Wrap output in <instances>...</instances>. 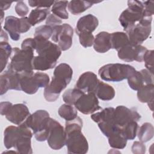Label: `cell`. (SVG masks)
I'll return each mask as SVG.
<instances>
[{
  "label": "cell",
  "mask_w": 154,
  "mask_h": 154,
  "mask_svg": "<svg viewBox=\"0 0 154 154\" xmlns=\"http://www.w3.org/2000/svg\"><path fill=\"white\" fill-rule=\"evenodd\" d=\"M73 75V70L66 63L58 64L54 69V75L49 84L45 87L44 97L49 102H55L61 92L70 83Z\"/></svg>",
  "instance_id": "1"
},
{
  "label": "cell",
  "mask_w": 154,
  "mask_h": 154,
  "mask_svg": "<svg viewBox=\"0 0 154 154\" xmlns=\"http://www.w3.org/2000/svg\"><path fill=\"white\" fill-rule=\"evenodd\" d=\"M52 118L46 110L38 109L30 114L23 122L32 130L35 138L38 141L47 140Z\"/></svg>",
  "instance_id": "2"
},
{
  "label": "cell",
  "mask_w": 154,
  "mask_h": 154,
  "mask_svg": "<svg viewBox=\"0 0 154 154\" xmlns=\"http://www.w3.org/2000/svg\"><path fill=\"white\" fill-rule=\"evenodd\" d=\"M34 51L32 48H13V55L7 69L17 73L33 72Z\"/></svg>",
  "instance_id": "3"
},
{
  "label": "cell",
  "mask_w": 154,
  "mask_h": 154,
  "mask_svg": "<svg viewBox=\"0 0 154 154\" xmlns=\"http://www.w3.org/2000/svg\"><path fill=\"white\" fill-rule=\"evenodd\" d=\"M135 69L129 64L111 63L102 66L98 71L100 78L105 81L120 82L129 76Z\"/></svg>",
  "instance_id": "4"
},
{
  "label": "cell",
  "mask_w": 154,
  "mask_h": 154,
  "mask_svg": "<svg viewBox=\"0 0 154 154\" xmlns=\"http://www.w3.org/2000/svg\"><path fill=\"white\" fill-rule=\"evenodd\" d=\"M128 8L122 11L119 18V20L125 31L140 20L144 10L142 1H128Z\"/></svg>",
  "instance_id": "5"
},
{
  "label": "cell",
  "mask_w": 154,
  "mask_h": 154,
  "mask_svg": "<svg viewBox=\"0 0 154 154\" xmlns=\"http://www.w3.org/2000/svg\"><path fill=\"white\" fill-rule=\"evenodd\" d=\"M34 38L35 42V50L38 55L57 64L62 51L58 45L40 37H34Z\"/></svg>",
  "instance_id": "6"
},
{
  "label": "cell",
  "mask_w": 154,
  "mask_h": 154,
  "mask_svg": "<svg viewBox=\"0 0 154 154\" xmlns=\"http://www.w3.org/2000/svg\"><path fill=\"white\" fill-rule=\"evenodd\" d=\"M73 28L68 23H63L53 28L52 40L58 43L61 51L70 48L73 43Z\"/></svg>",
  "instance_id": "7"
},
{
  "label": "cell",
  "mask_w": 154,
  "mask_h": 154,
  "mask_svg": "<svg viewBox=\"0 0 154 154\" xmlns=\"http://www.w3.org/2000/svg\"><path fill=\"white\" fill-rule=\"evenodd\" d=\"M66 145L67 153L70 154H85L88 150V141L81 131L67 134Z\"/></svg>",
  "instance_id": "8"
},
{
  "label": "cell",
  "mask_w": 154,
  "mask_h": 154,
  "mask_svg": "<svg viewBox=\"0 0 154 154\" xmlns=\"http://www.w3.org/2000/svg\"><path fill=\"white\" fill-rule=\"evenodd\" d=\"M67 135L63 126L57 121L52 119L47 141L53 150H60L66 145Z\"/></svg>",
  "instance_id": "9"
},
{
  "label": "cell",
  "mask_w": 154,
  "mask_h": 154,
  "mask_svg": "<svg viewBox=\"0 0 154 154\" xmlns=\"http://www.w3.org/2000/svg\"><path fill=\"white\" fill-rule=\"evenodd\" d=\"M147 48L141 45H135L130 42L117 51L119 58L126 62H132L136 61L138 62L143 61V57Z\"/></svg>",
  "instance_id": "10"
},
{
  "label": "cell",
  "mask_w": 154,
  "mask_h": 154,
  "mask_svg": "<svg viewBox=\"0 0 154 154\" xmlns=\"http://www.w3.org/2000/svg\"><path fill=\"white\" fill-rule=\"evenodd\" d=\"M76 109L84 114H91L102 109L94 93L83 94L74 104Z\"/></svg>",
  "instance_id": "11"
},
{
  "label": "cell",
  "mask_w": 154,
  "mask_h": 154,
  "mask_svg": "<svg viewBox=\"0 0 154 154\" xmlns=\"http://www.w3.org/2000/svg\"><path fill=\"white\" fill-rule=\"evenodd\" d=\"M152 24L138 22L128 29L126 34L129 42L133 45H141L150 35L152 31Z\"/></svg>",
  "instance_id": "12"
},
{
  "label": "cell",
  "mask_w": 154,
  "mask_h": 154,
  "mask_svg": "<svg viewBox=\"0 0 154 154\" xmlns=\"http://www.w3.org/2000/svg\"><path fill=\"white\" fill-rule=\"evenodd\" d=\"M141 119L140 114L134 109H129L125 106H117L114 112V120L115 123L120 128L123 127L128 123L138 122Z\"/></svg>",
  "instance_id": "13"
},
{
  "label": "cell",
  "mask_w": 154,
  "mask_h": 154,
  "mask_svg": "<svg viewBox=\"0 0 154 154\" xmlns=\"http://www.w3.org/2000/svg\"><path fill=\"white\" fill-rule=\"evenodd\" d=\"M18 126L20 127L21 134L16 141L14 147L19 153L31 154L32 153L31 147V138L32 137V133L31 129L24 123Z\"/></svg>",
  "instance_id": "14"
},
{
  "label": "cell",
  "mask_w": 154,
  "mask_h": 154,
  "mask_svg": "<svg viewBox=\"0 0 154 154\" xmlns=\"http://www.w3.org/2000/svg\"><path fill=\"white\" fill-rule=\"evenodd\" d=\"M0 94H5L8 90H21L20 75L9 70L4 71L0 76Z\"/></svg>",
  "instance_id": "15"
},
{
  "label": "cell",
  "mask_w": 154,
  "mask_h": 154,
  "mask_svg": "<svg viewBox=\"0 0 154 154\" xmlns=\"http://www.w3.org/2000/svg\"><path fill=\"white\" fill-rule=\"evenodd\" d=\"M99 81L95 73L89 71L85 72L79 77L75 88L85 93H94Z\"/></svg>",
  "instance_id": "16"
},
{
  "label": "cell",
  "mask_w": 154,
  "mask_h": 154,
  "mask_svg": "<svg viewBox=\"0 0 154 154\" xmlns=\"http://www.w3.org/2000/svg\"><path fill=\"white\" fill-rule=\"evenodd\" d=\"M30 114L26 105L23 103H17L11 106L5 115V117L12 123L20 125L26 120Z\"/></svg>",
  "instance_id": "17"
},
{
  "label": "cell",
  "mask_w": 154,
  "mask_h": 154,
  "mask_svg": "<svg viewBox=\"0 0 154 154\" xmlns=\"http://www.w3.org/2000/svg\"><path fill=\"white\" fill-rule=\"evenodd\" d=\"M99 25L97 18L91 14H88L79 19L76 26V34L81 32L92 33Z\"/></svg>",
  "instance_id": "18"
},
{
  "label": "cell",
  "mask_w": 154,
  "mask_h": 154,
  "mask_svg": "<svg viewBox=\"0 0 154 154\" xmlns=\"http://www.w3.org/2000/svg\"><path fill=\"white\" fill-rule=\"evenodd\" d=\"M20 75V84L21 90L28 94H35L39 88L34 77V72L18 73Z\"/></svg>",
  "instance_id": "19"
},
{
  "label": "cell",
  "mask_w": 154,
  "mask_h": 154,
  "mask_svg": "<svg viewBox=\"0 0 154 154\" xmlns=\"http://www.w3.org/2000/svg\"><path fill=\"white\" fill-rule=\"evenodd\" d=\"M94 49L99 53H105L111 49L110 34L106 31L99 32L93 43Z\"/></svg>",
  "instance_id": "20"
},
{
  "label": "cell",
  "mask_w": 154,
  "mask_h": 154,
  "mask_svg": "<svg viewBox=\"0 0 154 154\" xmlns=\"http://www.w3.org/2000/svg\"><path fill=\"white\" fill-rule=\"evenodd\" d=\"M19 20V18L13 16H7L5 19L4 28L8 32L10 38L14 41H17L20 37Z\"/></svg>",
  "instance_id": "21"
},
{
  "label": "cell",
  "mask_w": 154,
  "mask_h": 154,
  "mask_svg": "<svg viewBox=\"0 0 154 154\" xmlns=\"http://www.w3.org/2000/svg\"><path fill=\"white\" fill-rule=\"evenodd\" d=\"M21 134L19 126H9L4 132V144L6 149H10L14 147L15 143Z\"/></svg>",
  "instance_id": "22"
},
{
  "label": "cell",
  "mask_w": 154,
  "mask_h": 154,
  "mask_svg": "<svg viewBox=\"0 0 154 154\" xmlns=\"http://www.w3.org/2000/svg\"><path fill=\"white\" fill-rule=\"evenodd\" d=\"M137 98L140 102L147 103L150 109L153 110L154 85H144L137 90Z\"/></svg>",
  "instance_id": "23"
},
{
  "label": "cell",
  "mask_w": 154,
  "mask_h": 154,
  "mask_svg": "<svg viewBox=\"0 0 154 154\" xmlns=\"http://www.w3.org/2000/svg\"><path fill=\"white\" fill-rule=\"evenodd\" d=\"M94 93L97 98L102 100L108 101L114 97L115 90L111 85L100 81Z\"/></svg>",
  "instance_id": "24"
},
{
  "label": "cell",
  "mask_w": 154,
  "mask_h": 154,
  "mask_svg": "<svg viewBox=\"0 0 154 154\" xmlns=\"http://www.w3.org/2000/svg\"><path fill=\"white\" fill-rule=\"evenodd\" d=\"M93 4V2L90 1L74 0L69 2L67 6L68 10L72 14L79 15L90 8Z\"/></svg>",
  "instance_id": "25"
},
{
  "label": "cell",
  "mask_w": 154,
  "mask_h": 154,
  "mask_svg": "<svg viewBox=\"0 0 154 154\" xmlns=\"http://www.w3.org/2000/svg\"><path fill=\"white\" fill-rule=\"evenodd\" d=\"M111 49L119 51L129 43L126 33L124 32H114L110 34Z\"/></svg>",
  "instance_id": "26"
},
{
  "label": "cell",
  "mask_w": 154,
  "mask_h": 154,
  "mask_svg": "<svg viewBox=\"0 0 154 154\" xmlns=\"http://www.w3.org/2000/svg\"><path fill=\"white\" fill-rule=\"evenodd\" d=\"M49 14L50 10L49 8H37L30 12L28 19L31 26H34L36 24L43 22L45 19H46Z\"/></svg>",
  "instance_id": "27"
},
{
  "label": "cell",
  "mask_w": 154,
  "mask_h": 154,
  "mask_svg": "<svg viewBox=\"0 0 154 154\" xmlns=\"http://www.w3.org/2000/svg\"><path fill=\"white\" fill-rule=\"evenodd\" d=\"M137 135L140 141L146 143L150 141L154 135V128L150 123H144L140 128L137 131Z\"/></svg>",
  "instance_id": "28"
},
{
  "label": "cell",
  "mask_w": 154,
  "mask_h": 154,
  "mask_svg": "<svg viewBox=\"0 0 154 154\" xmlns=\"http://www.w3.org/2000/svg\"><path fill=\"white\" fill-rule=\"evenodd\" d=\"M108 138V143L112 148L116 149H123L126 146L127 140L121 132V129L110 135Z\"/></svg>",
  "instance_id": "29"
},
{
  "label": "cell",
  "mask_w": 154,
  "mask_h": 154,
  "mask_svg": "<svg viewBox=\"0 0 154 154\" xmlns=\"http://www.w3.org/2000/svg\"><path fill=\"white\" fill-rule=\"evenodd\" d=\"M69 2L67 1H57L53 4L51 11L53 14L60 19H67L69 14L66 10Z\"/></svg>",
  "instance_id": "30"
},
{
  "label": "cell",
  "mask_w": 154,
  "mask_h": 154,
  "mask_svg": "<svg viewBox=\"0 0 154 154\" xmlns=\"http://www.w3.org/2000/svg\"><path fill=\"white\" fill-rule=\"evenodd\" d=\"M59 116L66 121L72 120L77 117L78 111L76 108L72 105L67 103L60 106L58 111Z\"/></svg>",
  "instance_id": "31"
},
{
  "label": "cell",
  "mask_w": 154,
  "mask_h": 154,
  "mask_svg": "<svg viewBox=\"0 0 154 154\" xmlns=\"http://www.w3.org/2000/svg\"><path fill=\"white\" fill-rule=\"evenodd\" d=\"M97 125L101 132L106 137H109L120 129V128L115 123L114 119L99 122Z\"/></svg>",
  "instance_id": "32"
},
{
  "label": "cell",
  "mask_w": 154,
  "mask_h": 154,
  "mask_svg": "<svg viewBox=\"0 0 154 154\" xmlns=\"http://www.w3.org/2000/svg\"><path fill=\"white\" fill-rule=\"evenodd\" d=\"M13 52V48L8 42L0 43L1 72H2L8 63V59Z\"/></svg>",
  "instance_id": "33"
},
{
  "label": "cell",
  "mask_w": 154,
  "mask_h": 154,
  "mask_svg": "<svg viewBox=\"0 0 154 154\" xmlns=\"http://www.w3.org/2000/svg\"><path fill=\"white\" fill-rule=\"evenodd\" d=\"M121 132L127 140H132L135 138L138 129L137 122L132 121L120 128Z\"/></svg>",
  "instance_id": "34"
},
{
  "label": "cell",
  "mask_w": 154,
  "mask_h": 154,
  "mask_svg": "<svg viewBox=\"0 0 154 154\" xmlns=\"http://www.w3.org/2000/svg\"><path fill=\"white\" fill-rule=\"evenodd\" d=\"M56 64V63H52L38 55L34 57L32 60L33 70H36L45 71L51 69L55 67Z\"/></svg>",
  "instance_id": "35"
},
{
  "label": "cell",
  "mask_w": 154,
  "mask_h": 154,
  "mask_svg": "<svg viewBox=\"0 0 154 154\" xmlns=\"http://www.w3.org/2000/svg\"><path fill=\"white\" fill-rule=\"evenodd\" d=\"M127 79L129 86L134 90H138L144 85L143 77L140 71L134 70L129 75Z\"/></svg>",
  "instance_id": "36"
},
{
  "label": "cell",
  "mask_w": 154,
  "mask_h": 154,
  "mask_svg": "<svg viewBox=\"0 0 154 154\" xmlns=\"http://www.w3.org/2000/svg\"><path fill=\"white\" fill-rule=\"evenodd\" d=\"M115 108L113 107H108L102 109L100 111L92 114L91 119L96 123L114 119V112Z\"/></svg>",
  "instance_id": "37"
},
{
  "label": "cell",
  "mask_w": 154,
  "mask_h": 154,
  "mask_svg": "<svg viewBox=\"0 0 154 154\" xmlns=\"http://www.w3.org/2000/svg\"><path fill=\"white\" fill-rule=\"evenodd\" d=\"M85 93L80 90L74 88L73 89H68L63 94V101L69 105H74L77 100Z\"/></svg>",
  "instance_id": "38"
},
{
  "label": "cell",
  "mask_w": 154,
  "mask_h": 154,
  "mask_svg": "<svg viewBox=\"0 0 154 154\" xmlns=\"http://www.w3.org/2000/svg\"><path fill=\"white\" fill-rule=\"evenodd\" d=\"M82 120L78 116L72 120L66 121L64 129L66 135L73 131H81L82 128Z\"/></svg>",
  "instance_id": "39"
},
{
  "label": "cell",
  "mask_w": 154,
  "mask_h": 154,
  "mask_svg": "<svg viewBox=\"0 0 154 154\" xmlns=\"http://www.w3.org/2000/svg\"><path fill=\"white\" fill-rule=\"evenodd\" d=\"M53 28L49 25H44L37 27L34 32V37H40L49 40L52 37Z\"/></svg>",
  "instance_id": "40"
},
{
  "label": "cell",
  "mask_w": 154,
  "mask_h": 154,
  "mask_svg": "<svg viewBox=\"0 0 154 154\" xmlns=\"http://www.w3.org/2000/svg\"><path fill=\"white\" fill-rule=\"evenodd\" d=\"M33 77L38 88L45 87L50 82L49 75L43 72H36L34 73Z\"/></svg>",
  "instance_id": "41"
},
{
  "label": "cell",
  "mask_w": 154,
  "mask_h": 154,
  "mask_svg": "<svg viewBox=\"0 0 154 154\" xmlns=\"http://www.w3.org/2000/svg\"><path fill=\"white\" fill-rule=\"evenodd\" d=\"M77 34L79 36V43L83 47L88 48L93 45L94 37L92 33L81 32Z\"/></svg>",
  "instance_id": "42"
},
{
  "label": "cell",
  "mask_w": 154,
  "mask_h": 154,
  "mask_svg": "<svg viewBox=\"0 0 154 154\" xmlns=\"http://www.w3.org/2000/svg\"><path fill=\"white\" fill-rule=\"evenodd\" d=\"M146 69L153 73V50H147L143 57Z\"/></svg>",
  "instance_id": "43"
},
{
  "label": "cell",
  "mask_w": 154,
  "mask_h": 154,
  "mask_svg": "<svg viewBox=\"0 0 154 154\" xmlns=\"http://www.w3.org/2000/svg\"><path fill=\"white\" fill-rule=\"evenodd\" d=\"M29 5L31 7H37L38 8H49L53 5L54 1H33L29 0L28 1Z\"/></svg>",
  "instance_id": "44"
},
{
  "label": "cell",
  "mask_w": 154,
  "mask_h": 154,
  "mask_svg": "<svg viewBox=\"0 0 154 154\" xmlns=\"http://www.w3.org/2000/svg\"><path fill=\"white\" fill-rule=\"evenodd\" d=\"M15 11L19 16L23 17L28 13L29 8L23 1H20L17 2L15 6Z\"/></svg>",
  "instance_id": "45"
},
{
  "label": "cell",
  "mask_w": 154,
  "mask_h": 154,
  "mask_svg": "<svg viewBox=\"0 0 154 154\" xmlns=\"http://www.w3.org/2000/svg\"><path fill=\"white\" fill-rule=\"evenodd\" d=\"M19 31L20 33H24L29 31L32 26L28 17H23L19 19Z\"/></svg>",
  "instance_id": "46"
},
{
  "label": "cell",
  "mask_w": 154,
  "mask_h": 154,
  "mask_svg": "<svg viewBox=\"0 0 154 154\" xmlns=\"http://www.w3.org/2000/svg\"><path fill=\"white\" fill-rule=\"evenodd\" d=\"M62 20L60 18L54 15V14H50L46 18V25L50 26L52 28L56 26L61 25Z\"/></svg>",
  "instance_id": "47"
},
{
  "label": "cell",
  "mask_w": 154,
  "mask_h": 154,
  "mask_svg": "<svg viewBox=\"0 0 154 154\" xmlns=\"http://www.w3.org/2000/svg\"><path fill=\"white\" fill-rule=\"evenodd\" d=\"M144 5V10L143 16H152L153 14V1H146L143 2Z\"/></svg>",
  "instance_id": "48"
},
{
  "label": "cell",
  "mask_w": 154,
  "mask_h": 154,
  "mask_svg": "<svg viewBox=\"0 0 154 154\" xmlns=\"http://www.w3.org/2000/svg\"><path fill=\"white\" fill-rule=\"evenodd\" d=\"M132 152L135 154H144L146 152V146L141 141L134 142L132 146Z\"/></svg>",
  "instance_id": "49"
},
{
  "label": "cell",
  "mask_w": 154,
  "mask_h": 154,
  "mask_svg": "<svg viewBox=\"0 0 154 154\" xmlns=\"http://www.w3.org/2000/svg\"><path fill=\"white\" fill-rule=\"evenodd\" d=\"M140 72L141 73V74L143 75L144 82V85L153 84V73L150 72L147 69H142L141 70H140Z\"/></svg>",
  "instance_id": "50"
},
{
  "label": "cell",
  "mask_w": 154,
  "mask_h": 154,
  "mask_svg": "<svg viewBox=\"0 0 154 154\" xmlns=\"http://www.w3.org/2000/svg\"><path fill=\"white\" fill-rule=\"evenodd\" d=\"M13 104L10 102H1L0 103V111L2 116H5Z\"/></svg>",
  "instance_id": "51"
},
{
  "label": "cell",
  "mask_w": 154,
  "mask_h": 154,
  "mask_svg": "<svg viewBox=\"0 0 154 154\" xmlns=\"http://www.w3.org/2000/svg\"><path fill=\"white\" fill-rule=\"evenodd\" d=\"M0 43H3V42H8V37L7 35V34L4 31L3 29H1V38H0Z\"/></svg>",
  "instance_id": "52"
},
{
  "label": "cell",
  "mask_w": 154,
  "mask_h": 154,
  "mask_svg": "<svg viewBox=\"0 0 154 154\" xmlns=\"http://www.w3.org/2000/svg\"><path fill=\"white\" fill-rule=\"evenodd\" d=\"M12 2H1V10L4 11V10H6L7 9H8L11 5Z\"/></svg>",
  "instance_id": "53"
},
{
  "label": "cell",
  "mask_w": 154,
  "mask_h": 154,
  "mask_svg": "<svg viewBox=\"0 0 154 154\" xmlns=\"http://www.w3.org/2000/svg\"><path fill=\"white\" fill-rule=\"evenodd\" d=\"M3 17H4V11L1 10V23L2 22V20H3Z\"/></svg>",
  "instance_id": "54"
}]
</instances>
